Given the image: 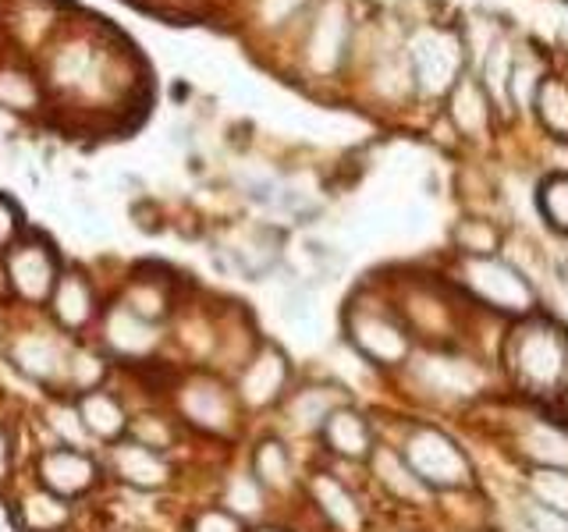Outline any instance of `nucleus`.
I'll list each match as a JSON object with an SVG mask.
<instances>
[{
  "mask_svg": "<svg viewBox=\"0 0 568 532\" xmlns=\"http://www.w3.org/2000/svg\"><path fill=\"white\" fill-rule=\"evenodd\" d=\"M310 497L334 532H363V508L342 479H334L331 472H316L310 479Z\"/></svg>",
  "mask_w": 568,
  "mask_h": 532,
  "instance_id": "4468645a",
  "label": "nucleus"
},
{
  "mask_svg": "<svg viewBox=\"0 0 568 532\" xmlns=\"http://www.w3.org/2000/svg\"><path fill=\"white\" fill-rule=\"evenodd\" d=\"M18 235H22V213L8 195H0V256L18 242Z\"/></svg>",
  "mask_w": 568,
  "mask_h": 532,
  "instance_id": "c85d7f7f",
  "label": "nucleus"
},
{
  "mask_svg": "<svg viewBox=\"0 0 568 532\" xmlns=\"http://www.w3.org/2000/svg\"><path fill=\"white\" fill-rule=\"evenodd\" d=\"M540 213L558 231H568V177H550L540 188Z\"/></svg>",
  "mask_w": 568,
  "mask_h": 532,
  "instance_id": "a878e982",
  "label": "nucleus"
},
{
  "mask_svg": "<svg viewBox=\"0 0 568 532\" xmlns=\"http://www.w3.org/2000/svg\"><path fill=\"white\" fill-rule=\"evenodd\" d=\"M121 306L132 309L135 316L150 319V324H164V316L171 313V288L160 277H132L129 288L121 291Z\"/></svg>",
  "mask_w": 568,
  "mask_h": 532,
  "instance_id": "aec40b11",
  "label": "nucleus"
},
{
  "mask_svg": "<svg viewBox=\"0 0 568 532\" xmlns=\"http://www.w3.org/2000/svg\"><path fill=\"white\" fill-rule=\"evenodd\" d=\"M103 479V466L89 454V451H75V448H47L40 458H36V483L43 490L64 497V501H82L89 497Z\"/></svg>",
  "mask_w": 568,
  "mask_h": 532,
  "instance_id": "423d86ee",
  "label": "nucleus"
},
{
  "mask_svg": "<svg viewBox=\"0 0 568 532\" xmlns=\"http://www.w3.org/2000/svg\"><path fill=\"white\" fill-rule=\"evenodd\" d=\"M47 309L53 327L64 337H79L93 324H100V295L93 288V280L79 270H61L58 284L47 298Z\"/></svg>",
  "mask_w": 568,
  "mask_h": 532,
  "instance_id": "9d476101",
  "label": "nucleus"
},
{
  "mask_svg": "<svg viewBox=\"0 0 568 532\" xmlns=\"http://www.w3.org/2000/svg\"><path fill=\"white\" fill-rule=\"evenodd\" d=\"M405 461L426 487H462L469 479V461L437 430H416L408 437Z\"/></svg>",
  "mask_w": 568,
  "mask_h": 532,
  "instance_id": "0eeeda50",
  "label": "nucleus"
},
{
  "mask_svg": "<svg viewBox=\"0 0 568 532\" xmlns=\"http://www.w3.org/2000/svg\"><path fill=\"white\" fill-rule=\"evenodd\" d=\"M71 514H75V501H64V497L43 490L40 483L14 501L18 532H64L71 525Z\"/></svg>",
  "mask_w": 568,
  "mask_h": 532,
  "instance_id": "ddd939ff",
  "label": "nucleus"
},
{
  "mask_svg": "<svg viewBox=\"0 0 568 532\" xmlns=\"http://www.w3.org/2000/svg\"><path fill=\"white\" fill-rule=\"evenodd\" d=\"M348 337H352L355 351L381 366H398L408 355L405 330L390 316L373 313V309H355L348 316Z\"/></svg>",
  "mask_w": 568,
  "mask_h": 532,
  "instance_id": "9b49d317",
  "label": "nucleus"
},
{
  "mask_svg": "<svg viewBox=\"0 0 568 532\" xmlns=\"http://www.w3.org/2000/svg\"><path fill=\"white\" fill-rule=\"evenodd\" d=\"M4 277L11 284V291L22 301L43 306L53 291V284L61 277L58 253H53V245L40 235L18 238L4 253Z\"/></svg>",
  "mask_w": 568,
  "mask_h": 532,
  "instance_id": "7ed1b4c3",
  "label": "nucleus"
},
{
  "mask_svg": "<svg viewBox=\"0 0 568 532\" xmlns=\"http://www.w3.org/2000/svg\"><path fill=\"white\" fill-rule=\"evenodd\" d=\"M106 469L118 479V483L132 487L139 493H156L171 487L174 479V466L164 451H153L146 443H139L132 437H124L118 443H111V454H106Z\"/></svg>",
  "mask_w": 568,
  "mask_h": 532,
  "instance_id": "1a4fd4ad",
  "label": "nucleus"
},
{
  "mask_svg": "<svg viewBox=\"0 0 568 532\" xmlns=\"http://www.w3.org/2000/svg\"><path fill=\"white\" fill-rule=\"evenodd\" d=\"M75 408H79V416L93 440L118 443L129 437L132 412H129V405H124V398H118L114 390H106V387L85 390V395L75 398Z\"/></svg>",
  "mask_w": 568,
  "mask_h": 532,
  "instance_id": "f8f14e48",
  "label": "nucleus"
},
{
  "mask_svg": "<svg viewBox=\"0 0 568 532\" xmlns=\"http://www.w3.org/2000/svg\"><path fill=\"white\" fill-rule=\"evenodd\" d=\"M68 341L64 334L53 330H14L4 341V355L11 369L22 372L26 380L43 387H64V366H68Z\"/></svg>",
  "mask_w": 568,
  "mask_h": 532,
  "instance_id": "20e7f679",
  "label": "nucleus"
},
{
  "mask_svg": "<svg viewBox=\"0 0 568 532\" xmlns=\"http://www.w3.org/2000/svg\"><path fill=\"white\" fill-rule=\"evenodd\" d=\"M256 532H281V529H256Z\"/></svg>",
  "mask_w": 568,
  "mask_h": 532,
  "instance_id": "473e14b6",
  "label": "nucleus"
},
{
  "mask_svg": "<svg viewBox=\"0 0 568 532\" xmlns=\"http://www.w3.org/2000/svg\"><path fill=\"white\" fill-rule=\"evenodd\" d=\"M0 100H4L8 106H26V103H32V85L18 75H8V85L0 89Z\"/></svg>",
  "mask_w": 568,
  "mask_h": 532,
  "instance_id": "7c9ffc66",
  "label": "nucleus"
},
{
  "mask_svg": "<svg viewBox=\"0 0 568 532\" xmlns=\"http://www.w3.org/2000/svg\"><path fill=\"white\" fill-rule=\"evenodd\" d=\"M508 366L532 395H555L568 380V337L555 324H529L511 337Z\"/></svg>",
  "mask_w": 568,
  "mask_h": 532,
  "instance_id": "f257e3e1",
  "label": "nucleus"
},
{
  "mask_svg": "<svg viewBox=\"0 0 568 532\" xmlns=\"http://www.w3.org/2000/svg\"><path fill=\"white\" fill-rule=\"evenodd\" d=\"M248 472L256 475V483L263 490H274V493H288L295 487V461L292 451L284 448V440L277 437H263L253 458H248Z\"/></svg>",
  "mask_w": 568,
  "mask_h": 532,
  "instance_id": "dca6fc26",
  "label": "nucleus"
},
{
  "mask_svg": "<svg viewBox=\"0 0 568 532\" xmlns=\"http://www.w3.org/2000/svg\"><path fill=\"white\" fill-rule=\"evenodd\" d=\"M174 416L200 433L224 437L235 430L239 398L235 390H227V383L210 377V372H189L174 383Z\"/></svg>",
  "mask_w": 568,
  "mask_h": 532,
  "instance_id": "f03ea898",
  "label": "nucleus"
},
{
  "mask_svg": "<svg viewBox=\"0 0 568 532\" xmlns=\"http://www.w3.org/2000/svg\"><path fill=\"white\" fill-rule=\"evenodd\" d=\"M129 437L146 443L153 451H171L174 440H178V419L171 416H160V412H139L132 416V426H129Z\"/></svg>",
  "mask_w": 568,
  "mask_h": 532,
  "instance_id": "b1692460",
  "label": "nucleus"
},
{
  "mask_svg": "<svg viewBox=\"0 0 568 532\" xmlns=\"http://www.w3.org/2000/svg\"><path fill=\"white\" fill-rule=\"evenodd\" d=\"M288 377H292V366H288V355L274 345H260L239 369V380H235V398L245 408H271L274 401L284 398L288 390Z\"/></svg>",
  "mask_w": 568,
  "mask_h": 532,
  "instance_id": "6e6552de",
  "label": "nucleus"
},
{
  "mask_svg": "<svg viewBox=\"0 0 568 532\" xmlns=\"http://www.w3.org/2000/svg\"><path fill=\"white\" fill-rule=\"evenodd\" d=\"M100 348L114 362H150L164 348V330L114 301L100 313Z\"/></svg>",
  "mask_w": 568,
  "mask_h": 532,
  "instance_id": "39448f33",
  "label": "nucleus"
},
{
  "mask_svg": "<svg viewBox=\"0 0 568 532\" xmlns=\"http://www.w3.org/2000/svg\"><path fill=\"white\" fill-rule=\"evenodd\" d=\"M526 490H529V501L532 504L568 514V469L537 466V469L526 475Z\"/></svg>",
  "mask_w": 568,
  "mask_h": 532,
  "instance_id": "4be33fe9",
  "label": "nucleus"
},
{
  "mask_svg": "<svg viewBox=\"0 0 568 532\" xmlns=\"http://www.w3.org/2000/svg\"><path fill=\"white\" fill-rule=\"evenodd\" d=\"M523 522H526L532 532H568V514L532 504L529 497H526V508H523Z\"/></svg>",
  "mask_w": 568,
  "mask_h": 532,
  "instance_id": "cd10ccee",
  "label": "nucleus"
},
{
  "mask_svg": "<svg viewBox=\"0 0 568 532\" xmlns=\"http://www.w3.org/2000/svg\"><path fill=\"white\" fill-rule=\"evenodd\" d=\"M189 532H245V522L224 508H206L192 519Z\"/></svg>",
  "mask_w": 568,
  "mask_h": 532,
  "instance_id": "bb28decb",
  "label": "nucleus"
},
{
  "mask_svg": "<svg viewBox=\"0 0 568 532\" xmlns=\"http://www.w3.org/2000/svg\"><path fill=\"white\" fill-rule=\"evenodd\" d=\"M369 458H373V475L381 479V487L390 497H398V501H408V504H426V501H430V490H426L423 479L413 469H408L405 454L377 448Z\"/></svg>",
  "mask_w": 568,
  "mask_h": 532,
  "instance_id": "a211bd4d",
  "label": "nucleus"
},
{
  "mask_svg": "<svg viewBox=\"0 0 568 532\" xmlns=\"http://www.w3.org/2000/svg\"><path fill=\"white\" fill-rule=\"evenodd\" d=\"M221 504L224 511H231L235 519L248 522V519H260L266 511V490L256 483L253 472H231L224 479V490H221Z\"/></svg>",
  "mask_w": 568,
  "mask_h": 532,
  "instance_id": "412c9836",
  "label": "nucleus"
},
{
  "mask_svg": "<svg viewBox=\"0 0 568 532\" xmlns=\"http://www.w3.org/2000/svg\"><path fill=\"white\" fill-rule=\"evenodd\" d=\"M284 319L295 324V327L310 324V319H313V298H310V291L295 288L288 298H284Z\"/></svg>",
  "mask_w": 568,
  "mask_h": 532,
  "instance_id": "c756f323",
  "label": "nucleus"
},
{
  "mask_svg": "<svg viewBox=\"0 0 568 532\" xmlns=\"http://www.w3.org/2000/svg\"><path fill=\"white\" fill-rule=\"evenodd\" d=\"M337 405H342V398H337L331 387L310 383L284 401V419H288V426L295 433H320Z\"/></svg>",
  "mask_w": 568,
  "mask_h": 532,
  "instance_id": "f3484780",
  "label": "nucleus"
},
{
  "mask_svg": "<svg viewBox=\"0 0 568 532\" xmlns=\"http://www.w3.org/2000/svg\"><path fill=\"white\" fill-rule=\"evenodd\" d=\"M47 430L58 440V448H75V451L93 448V437H89L75 401H53L47 408Z\"/></svg>",
  "mask_w": 568,
  "mask_h": 532,
  "instance_id": "5701e85b",
  "label": "nucleus"
},
{
  "mask_svg": "<svg viewBox=\"0 0 568 532\" xmlns=\"http://www.w3.org/2000/svg\"><path fill=\"white\" fill-rule=\"evenodd\" d=\"M106 372H111V355L93 345H71L68 348V366H64V387L71 395H85V390L103 387Z\"/></svg>",
  "mask_w": 568,
  "mask_h": 532,
  "instance_id": "6ab92c4d",
  "label": "nucleus"
},
{
  "mask_svg": "<svg viewBox=\"0 0 568 532\" xmlns=\"http://www.w3.org/2000/svg\"><path fill=\"white\" fill-rule=\"evenodd\" d=\"M529 443V458L537 461V466H558L565 469V461H568V437L561 430H555V426H547V422H537L529 430L526 437Z\"/></svg>",
  "mask_w": 568,
  "mask_h": 532,
  "instance_id": "393cba45",
  "label": "nucleus"
},
{
  "mask_svg": "<svg viewBox=\"0 0 568 532\" xmlns=\"http://www.w3.org/2000/svg\"><path fill=\"white\" fill-rule=\"evenodd\" d=\"M8 472H11V433H8V426L0 422V479Z\"/></svg>",
  "mask_w": 568,
  "mask_h": 532,
  "instance_id": "2f4dec72",
  "label": "nucleus"
},
{
  "mask_svg": "<svg viewBox=\"0 0 568 532\" xmlns=\"http://www.w3.org/2000/svg\"><path fill=\"white\" fill-rule=\"evenodd\" d=\"M324 443L327 451L345 461H363L373 454V430L363 412H355L348 405H337L324 422Z\"/></svg>",
  "mask_w": 568,
  "mask_h": 532,
  "instance_id": "2eb2a0df",
  "label": "nucleus"
}]
</instances>
